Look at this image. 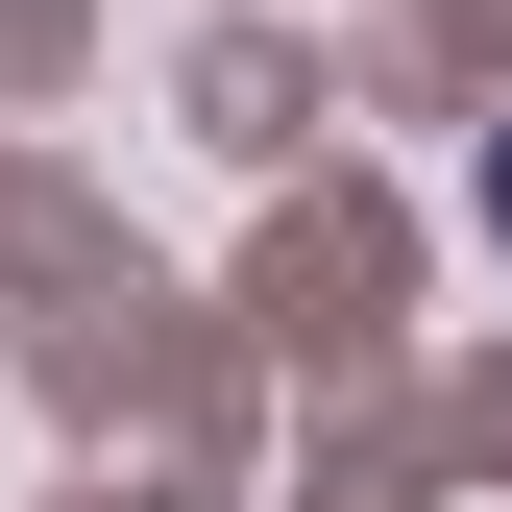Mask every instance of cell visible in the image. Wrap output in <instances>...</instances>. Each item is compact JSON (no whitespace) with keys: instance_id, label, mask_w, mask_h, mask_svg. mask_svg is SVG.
I'll return each mask as SVG.
<instances>
[{"instance_id":"cell-1","label":"cell","mask_w":512,"mask_h":512,"mask_svg":"<svg viewBox=\"0 0 512 512\" xmlns=\"http://www.w3.org/2000/svg\"><path fill=\"white\" fill-rule=\"evenodd\" d=\"M488 244H512V147H488Z\"/></svg>"}]
</instances>
